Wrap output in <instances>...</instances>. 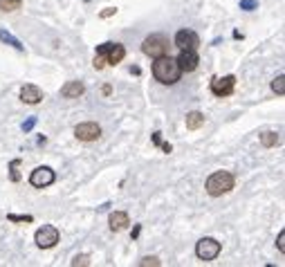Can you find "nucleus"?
<instances>
[{"label":"nucleus","instance_id":"nucleus-1","mask_svg":"<svg viewBox=\"0 0 285 267\" xmlns=\"http://www.w3.org/2000/svg\"><path fill=\"white\" fill-rule=\"evenodd\" d=\"M153 77H155V81L164 83V86H173V83H178L180 77H182L178 59L167 56V54L157 56L155 63H153Z\"/></svg>","mask_w":285,"mask_h":267},{"label":"nucleus","instance_id":"nucleus-2","mask_svg":"<svg viewBox=\"0 0 285 267\" xmlns=\"http://www.w3.org/2000/svg\"><path fill=\"white\" fill-rule=\"evenodd\" d=\"M233 184H236V180H233V175L229 171H216L207 178V193L213 198L222 196V193H229L233 189Z\"/></svg>","mask_w":285,"mask_h":267},{"label":"nucleus","instance_id":"nucleus-3","mask_svg":"<svg viewBox=\"0 0 285 267\" xmlns=\"http://www.w3.org/2000/svg\"><path fill=\"white\" fill-rule=\"evenodd\" d=\"M141 52L146 56H151V59H157V56L167 54L169 52L167 36H162V34H151V36L144 38V43H141Z\"/></svg>","mask_w":285,"mask_h":267},{"label":"nucleus","instance_id":"nucleus-4","mask_svg":"<svg viewBox=\"0 0 285 267\" xmlns=\"http://www.w3.org/2000/svg\"><path fill=\"white\" fill-rule=\"evenodd\" d=\"M220 249L222 247L216 238H202V240L196 245V256L200 260H204V263H211V260L218 258Z\"/></svg>","mask_w":285,"mask_h":267},{"label":"nucleus","instance_id":"nucleus-5","mask_svg":"<svg viewBox=\"0 0 285 267\" xmlns=\"http://www.w3.org/2000/svg\"><path fill=\"white\" fill-rule=\"evenodd\" d=\"M36 245L41 247V249H50V247H54L56 242H59V229H56L54 225H43L41 229L36 231Z\"/></svg>","mask_w":285,"mask_h":267},{"label":"nucleus","instance_id":"nucleus-6","mask_svg":"<svg viewBox=\"0 0 285 267\" xmlns=\"http://www.w3.org/2000/svg\"><path fill=\"white\" fill-rule=\"evenodd\" d=\"M236 88V77L227 75V77H213L211 79V92L216 96H229Z\"/></svg>","mask_w":285,"mask_h":267},{"label":"nucleus","instance_id":"nucleus-7","mask_svg":"<svg viewBox=\"0 0 285 267\" xmlns=\"http://www.w3.org/2000/svg\"><path fill=\"white\" fill-rule=\"evenodd\" d=\"M54 180H56V175L50 166H38V168H34L32 175H30V184L36 186V189H45V186H50Z\"/></svg>","mask_w":285,"mask_h":267},{"label":"nucleus","instance_id":"nucleus-8","mask_svg":"<svg viewBox=\"0 0 285 267\" xmlns=\"http://www.w3.org/2000/svg\"><path fill=\"white\" fill-rule=\"evenodd\" d=\"M74 135L81 141H94V139L101 137V128H99V124H94V122H83L74 128Z\"/></svg>","mask_w":285,"mask_h":267},{"label":"nucleus","instance_id":"nucleus-9","mask_svg":"<svg viewBox=\"0 0 285 267\" xmlns=\"http://www.w3.org/2000/svg\"><path fill=\"white\" fill-rule=\"evenodd\" d=\"M175 45H178L180 50H198L200 47V38H198V34L191 32V30H180L175 34Z\"/></svg>","mask_w":285,"mask_h":267},{"label":"nucleus","instance_id":"nucleus-10","mask_svg":"<svg viewBox=\"0 0 285 267\" xmlns=\"http://www.w3.org/2000/svg\"><path fill=\"white\" fill-rule=\"evenodd\" d=\"M41 99H43V90L38 86H34V83H25V86L20 88V101L22 104L36 106V104H41Z\"/></svg>","mask_w":285,"mask_h":267},{"label":"nucleus","instance_id":"nucleus-11","mask_svg":"<svg viewBox=\"0 0 285 267\" xmlns=\"http://www.w3.org/2000/svg\"><path fill=\"white\" fill-rule=\"evenodd\" d=\"M200 63V59H198L196 50H182L180 56H178V65L182 72H193Z\"/></svg>","mask_w":285,"mask_h":267},{"label":"nucleus","instance_id":"nucleus-12","mask_svg":"<svg viewBox=\"0 0 285 267\" xmlns=\"http://www.w3.org/2000/svg\"><path fill=\"white\" fill-rule=\"evenodd\" d=\"M108 223H110V229H112V231H124V229H126V227L130 225L126 211H112L110 218H108Z\"/></svg>","mask_w":285,"mask_h":267},{"label":"nucleus","instance_id":"nucleus-13","mask_svg":"<svg viewBox=\"0 0 285 267\" xmlns=\"http://www.w3.org/2000/svg\"><path fill=\"white\" fill-rule=\"evenodd\" d=\"M85 92V86L81 81H70V83H65L63 88H61V94L65 96V99H79Z\"/></svg>","mask_w":285,"mask_h":267},{"label":"nucleus","instance_id":"nucleus-14","mask_svg":"<svg viewBox=\"0 0 285 267\" xmlns=\"http://www.w3.org/2000/svg\"><path fill=\"white\" fill-rule=\"evenodd\" d=\"M124 56H126V47H124L122 43H112L110 50H108V65H117L124 61Z\"/></svg>","mask_w":285,"mask_h":267},{"label":"nucleus","instance_id":"nucleus-15","mask_svg":"<svg viewBox=\"0 0 285 267\" xmlns=\"http://www.w3.org/2000/svg\"><path fill=\"white\" fill-rule=\"evenodd\" d=\"M110 45L112 43H104V45H99L97 47V52H94V70H104V67L108 65V50H110Z\"/></svg>","mask_w":285,"mask_h":267},{"label":"nucleus","instance_id":"nucleus-16","mask_svg":"<svg viewBox=\"0 0 285 267\" xmlns=\"http://www.w3.org/2000/svg\"><path fill=\"white\" fill-rule=\"evenodd\" d=\"M202 126H204V115H202V112H198V110H191L189 115H186V128H189V130H198Z\"/></svg>","mask_w":285,"mask_h":267},{"label":"nucleus","instance_id":"nucleus-17","mask_svg":"<svg viewBox=\"0 0 285 267\" xmlns=\"http://www.w3.org/2000/svg\"><path fill=\"white\" fill-rule=\"evenodd\" d=\"M0 41L3 43H7V45H11L14 50H18V52H25V45H22L18 38L14 36V34H9L7 30H0Z\"/></svg>","mask_w":285,"mask_h":267},{"label":"nucleus","instance_id":"nucleus-18","mask_svg":"<svg viewBox=\"0 0 285 267\" xmlns=\"http://www.w3.org/2000/svg\"><path fill=\"white\" fill-rule=\"evenodd\" d=\"M260 144H263L265 149H272V146L278 144V135L274 133V130H267V133L260 135Z\"/></svg>","mask_w":285,"mask_h":267},{"label":"nucleus","instance_id":"nucleus-19","mask_svg":"<svg viewBox=\"0 0 285 267\" xmlns=\"http://www.w3.org/2000/svg\"><path fill=\"white\" fill-rule=\"evenodd\" d=\"M22 0H0V11H16L20 9Z\"/></svg>","mask_w":285,"mask_h":267},{"label":"nucleus","instance_id":"nucleus-20","mask_svg":"<svg viewBox=\"0 0 285 267\" xmlns=\"http://www.w3.org/2000/svg\"><path fill=\"white\" fill-rule=\"evenodd\" d=\"M272 90L278 94V96H283L285 94V77L283 75H278L274 81H272Z\"/></svg>","mask_w":285,"mask_h":267},{"label":"nucleus","instance_id":"nucleus-21","mask_svg":"<svg viewBox=\"0 0 285 267\" xmlns=\"http://www.w3.org/2000/svg\"><path fill=\"white\" fill-rule=\"evenodd\" d=\"M18 166H20V160H11V164H9V171H11V180H14V182H18V180H20Z\"/></svg>","mask_w":285,"mask_h":267},{"label":"nucleus","instance_id":"nucleus-22","mask_svg":"<svg viewBox=\"0 0 285 267\" xmlns=\"http://www.w3.org/2000/svg\"><path fill=\"white\" fill-rule=\"evenodd\" d=\"M7 220H9V223H32L34 215H14V213H9Z\"/></svg>","mask_w":285,"mask_h":267},{"label":"nucleus","instance_id":"nucleus-23","mask_svg":"<svg viewBox=\"0 0 285 267\" xmlns=\"http://www.w3.org/2000/svg\"><path fill=\"white\" fill-rule=\"evenodd\" d=\"M70 265H72V267H79V265H90V256H85V254H81V256H74Z\"/></svg>","mask_w":285,"mask_h":267},{"label":"nucleus","instance_id":"nucleus-24","mask_svg":"<svg viewBox=\"0 0 285 267\" xmlns=\"http://www.w3.org/2000/svg\"><path fill=\"white\" fill-rule=\"evenodd\" d=\"M256 7H258L256 0H241V9H245V11H254Z\"/></svg>","mask_w":285,"mask_h":267},{"label":"nucleus","instance_id":"nucleus-25","mask_svg":"<svg viewBox=\"0 0 285 267\" xmlns=\"http://www.w3.org/2000/svg\"><path fill=\"white\" fill-rule=\"evenodd\" d=\"M36 122H38V119L36 117H30V119H27V122H22V133H30V130L34 128V126H36Z\"/></svg>","mask_w":285,"mask_h":267},{"label":"nucleus","instance_id":"nucleus-26","mask_svg":"<svg viewBox=\"0 0 285 267\" xmlns=\"http://www.w3.org/2000/svg\"><path fill=\"white\" fill-rule=\"evenodd\" d=\"M139 265H141V267H146V265H155V267H157V265H162V263H159L157 256H146V258L139 260Z\"/></svg>","mask_w":285,"mask_h":267},{"label":"nucleus","instance_id":"nucleus-27","mask_svg":"<svg viewBox=\"0 0 285 267\" xmlns=\"http://www.w3.org/2000/svg\"><path fill=\"white\" fill-rule=\"evenodd\" d=\"M276 245H278V252L281 254H285V234L281 231V234H278V240H276Z\"/></svg>","mask_w":285,"mask_h":267},{"label":"nucleus","instance_id":"nucleus-28","mask_svg":"<svg viewBox=\"0 0 285 267\" xmlns=\"http://www.w3.org/2000/svg\"><path fill=\"white\" fill-rule=\"evenodd\" d=\"M112 14H117V9H115V7H108V9L101 11V18H110Z\"/></svg>","mask_w":285,"mask_h":267},{"label":"nucleus","instance_id":"nucleus-29","mask_svg":"<svg viewBox=\"0 0 285 267\" xmlns=\"http://www.w3.org/2000/svg\"><path fill=\"white\" fill-rule=\"evenodd\" d=\"M153 144H155V146L162 144V133H159V130H155V133H153Z\"/></svg>","mask_w":285,"mask_h":267},{"label":"nucleus","instance_id":"nucleus-30","mask_svg":"<svg viewBox=\"0 0 285 267\" xmlns=\"http://www.w3.org/2000/svg\"><path fill=\"white\" fill-rule=\"evenodd\" d=\"M159 146H162V151H164V153H171V151H173V146H171L169 141H167V144H159Z\"/></svg>","mask_w":285,"mask_h":267},{"label":"nucleus","instance_id":"nucleus-31","mask_svg":"<svg viewBox=\"0 0 285 267\" xmlns=\"http://www.w3.org/2000/svg\"><path fill=\"white\" fill-rule=\"evenodd\" d=\"M139 231H141V225H135V229H133V238H137V236H139Z\"/></svg>","mask_w":285,"mask_h":267}]
</instances>
